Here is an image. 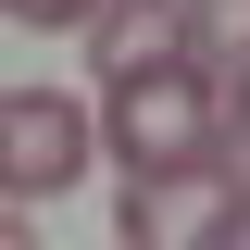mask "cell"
Instances as JSON below:
<instances>
[{"label": "cell", "mask_w": 250, "mask_h": 250, "mask_svg": "<svg viewBox=\"0 0 250 250\" xmlns=\"http://www.w3.org/2000/svg\"><path fill=\"white\" fill-rule=\"evenodd\" d=\"M100 138H113L125 175H188V163H213L225 138H238V125H225V75H213L200 50L163 62V75H138V88L100 100Z\"/></svg>", "instance_id": "obj_1"}, {"label": "cell", "mask_w": 250, "mask_h": 250, "mask_svg": "<svg viewBox=\"0 0 250 250\" xmlns=\"http://www.w3.org/2000/svg\"><path fill=\"white\" fill-rule=\"evenodd\" d=\"M125 250H238L250 238V163H188V175H125L113 200Z\"/></svg>", "instance_id": "obj_2"}, {"label": "cell", "mask_w": 250, "mask_h": 250, "mask_svg": "<svg viewBox=\"0 0 250 250\" xmlns=\"http://www.w3.org/2000/svg\"><path fill=\"white\" fill-rule=\"evenodd\" d=\"M100 150V125L88 100H62V88H0V200L25 213V200H62V188L88 175Z\"/></svg>", "instance_id": "obj_3"}, {"label": "cell", "mask_w": 250, "mask_h": 250, "mask_svg": "<svg viewBox=\"0 0 250 250\" xmlns=\"http://www.w3.org/2000/svg\"><path fill=\"white\" fill-rule=\"evenodd\" d=\"M88 62H100V88H138V75L188 62V0H100Z\"/></svg>", "instance_id": "obj_4"}, {"label": "cell", "mask_w": 250, "mask_h": 250, "mask_svg": "<svg viewBox=\"0 0 250 250\" xmlns=\"http://www.w3.org/2000/svg\"><path fill=\"white\" fill-rule=\"evenodd\" d=\"M188 50L213 75H250V0H188Z\"/></svg>", "instance_id": "obj_5"}, {"label": "cell", "mask_w": 250, "mask_h": 250, "mask_svg": "<svg viewBox=\"0 0 250 250\" xmlns=\"http://www.w3.org/2000/svg\"><path fill=\"white\" fill-rule=\"evenodd\" d=\"M13 25H100V0H0Z\"/></svg>", "instance_id": "obj_6"}, {"label": "cell", "mask_w": 250, "mask_h": 250, "mask_svg": "<svg viewBox=\"0 0 250 250\" xmlns=\"http://www.w3.org/2000/svg\"><path fill=\"white\" fill-rule=\"evenodd\" d=\"M225 125H238V138H250V75H225Z\"/></svg>", "instance_id": "obj_7"}]
</instances>
